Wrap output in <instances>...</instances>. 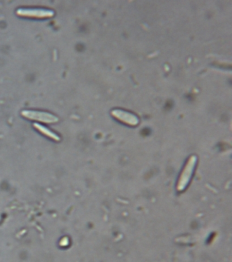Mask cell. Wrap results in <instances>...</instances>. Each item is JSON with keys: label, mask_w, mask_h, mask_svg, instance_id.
I'll list each match as a JSON object with an SVG mask.
<instances>
[{"label": "cell", "mask_w": 232, "mask_h": 262, "mask_svg": "<svg viewBox=\"0 0 232 262\" xmlns=\"http://www.w3.org/2000/svg\"><path fill=\"white\" fill-rule=\"evenodd\" d=\"M196 162H197V157L195 155L191 156L178 178L177 184V191L179 192L184 191L188 186L191 178H192L193 172L195 169Z\"/></svg>", "instance_id": "1"}, {"label": "cell", "mask_w": 232, "mask_h": 262, "mask_svg": "<svg viewBox=\"0 0 232 262\" xmlns=\"http://www.w3.org/2000/svg\"><path fill=\"white\" fill-rule=\"evenodd\" d=\"M21 115L27 119L47 123V124L55 123L59 121V118L57 116L50 113L43 112V111L23 110L21 111Z\"/></svg>", "instance_id": "2"}, {"label": "cell", "mask_w": 232, "mask_h": 262, "mask_svg": "<svg viewBox=\"0 0 232 262\" xmlns=\"http://www.w3.org/2000/svg\"><path fill=\"white\" fill-rule=\"evenodd\" d=\"M18 16L30 18L44 19L54 17V12L42 8H19L17 10Z\"/></svg>", "instance_id": "3"}, {"label": "cell", "mask_w": 232, "mask_h": 262, "mask_svg": "<svg viewBox=\"0 0 232 262\" xmlns=\"http://www.w3.org/2000/svg\"><path fill=\"white\" fill-rule=\"evenodd\" d=\"M112 115L118 121L129 126H136L139 123V120L137 116L126 111L115 109L112 111Z\"/></svg>", "instance_id": "4"}, {"label": "cell", "mask_w": 232, "mask_h": 262, "mask_svg": "<svg viewBox=\"0 0 232 262\" xmlns=\"http://www.w3.org/2000/svg\"><path fill=\"white\" fill-rule=\"evenodd\" d=\"M34 128H36L37 131H40L41 133H42V134L45 135V136L48 137V138L52 139V140H54V141H59V140H60V138H59L58 135H56L54 132L48 129L47 128L44 127L42 125L37 124V123H34Z\"/></svg>", "instance_id": "5"}]
</instances>
